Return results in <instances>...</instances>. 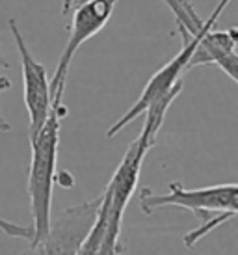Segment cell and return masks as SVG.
Listing matches in <instances>:
<instances>
[{"mask_svg": "<svg viewBox=\"0 0 238 255\" xmlns=\"http://www.w3.org/2000/svg\"><path fill=\"white\" fill-rule=\"evenodd\" d=\"M181 207L199 218V227L184 235L186 248H194L212 229L233 220L238 213V184H214L205 188H184L181 183H169L168 194H156L151 188L140 190V207L145 214H153L160 207Z\"/></svg>", "mask_w": 238, "mask_h": 255, "instance_id": "obj_1", "label": "cell"}, {"mask_svg": "<svg viewBox=\"0 0 238 255\" xmlns=\"http://www.w3.org/2000/svg\"><path fill=\"white\" fill-rule=\"evenodd\" d=\"M63 107L50 108V114L41 130L37 132L32 145V158L28 168V198L32 209V229L34 237L30 242L43 239L52 220V188L56 179L58 147H60V127Z\"/></svg>", "mask_w": 238, "mask_h": 255, "instance_id": "obj_2", "label": "cell"}, {"mask_svg": "<svg viewBox=\"0 0 238 255\" xmlns=\"http://www.w3.org/2000/svg\"><path fill=\"white\" fill-rule=\"evenodd\" d=\"M118 2L119 0H84V2H80V4L73 7L75 15H73V22H71L69 28V39H67V45H65L62 56H60L56 71L50 78L52 108L62 107L71 62H73V58L77 56L78 49L86 41H90L93 36H97L99 32L108 24Z\"/></svg>", "mask_w": 238, "mask_h": 255, "instance_id": "obj_3", "label": "cell"}, {"mask_svg": "<svg viewBox=\"0 0 238 255\" xmlns=\"http://www.w3.org/2000/svg\"><path fill=\"white\" fill-rule=\"evenodd\" d=\"M101 203L103 194L95 199L63 209L56 218L50 220L47 235L39 241L30 242L28 250L22 255H77L80 244L97 220Z\"/></svg>", "mask_w": 238, "mask_h": 255, "instance_id": "obj_4", "label": "cell"}, {"mask_svg": "<svg viewBox=\"0 0 238 255\" xmlns=\"http://www.w3.org/2000/svg\"><path fill=\"white\" fill-rule=\"evenodd\" d=\"M9 32L15 39L19 56H21L22 65V97H24V107L30 118V130L28 138L34 140L37 132L41 130L45 121L49 118L50 108H52V101H50V80L47 75L45 65L39 64L32 52H30L28 45L22 37L21 30L17 26L13 19L7 21Z\"/></svg>", "mask_w": 238, "mask_h": 255, "instance_id": "obj_5", "label": "cell"}, {"mask_svg": "<svg viewBox=\"0 0 238 255\" xmlns=\"http://www.w3.org/2000/svg\"><path fill=\"white\" fill-rule=\"evenodd\" d=\"M179 34H181V37H182V49L179 50V54H175L168 64L164 65V67H160L153 77L149 78V82L145 84L143 92L140 93L138 101H134L132 107L128 108V110L114 123L112 127L108 128V132H106L108 138L118 136L126 125H130L136 118H140L141 114L145 112L154 101H158L160 97H164L166 93L171 92L173 88L182 84V73L188 69L190 58L194 54V50H196L199 39L188 36V34L182 32V30H179Z\"/></svg>", "mask_w": 238, "mask_h": 255, "instance_id": "obj_6", "label": "cell"}, {"mask_svg": "<svg viewBox=\"0 0 238 255\" xmlns=\"http://www.w3.org/2000/svg\"><path fill=\"white\" fill-rule=\"evenodd\" d=\"M238 32L237 28L229 30H210L197 43L194 54L190 58L188 69L201 65H216L231 78L238 80V54H237Z\"/></svg>", "mask_w": 238, "mask_h": 255, "instance_id": "obj_7", "label": "cell"}, {"mask_svg": "<svg viewBox=\"0 0 238 255\" xmlns=\"http://www.w3.org/2000/svg\"><path fill=\"white\" fill-rule=\"evenodd\" d=\"M164 2L168 4L169 9L175 15L177 28L182 30V32H186L188 36L201 39L207 32H210V30L214 28V24H216L220 13L229 6L231 0H220L218 6L212 9L209 21H203V19L197 15V11L194 9L190 0H164Z\"/></svg>", "mask_w": 238, "mask_h": 255, "instance_id": "obj_8", "label": "cell"}, {"mask_svg": "<svg viewBox=\"0 0 238 255\" xmlns=\"http://www.w3.org/2000/svg\"><path fill=\"white\" fill-rule=\"evenodd\" d=\"M106 198V226L103 241L99 244L95 255H121L125 252V246L121 242V227H123V216H116L108 211V196L103 192Z\"/></svg>", "mask_w": 238, "mask_h": 255, "instance_id": "obj_9", "label": "cell"}, {"mask_svg": "<svg viewBox=\"0 0 238 255\" xmlns=\"http://www.w3.org/2000/svg\"><path fill=\"white\" fill-rule=\"evenodd\" d=\"M9 88H11V80L6 77H0V95H2L4 92H7ZM9 130H11V125L4 120L2 114H0V132H9Z\"/></svg>", "mask_w": 238, "mask_h": 255, "instance_id": "obj_10", "label": "cell"}, {"mask_svg": "<svg viewBox=\"0 0 238 255\" xmlns=\"http://www.w3.org/2000/svg\"><path fill=\"white\" fill-rule=\"evenodd\" d=\"M54 183H60L63 188H71V186L75 184V179L69 175V171H62V173H60V177L54 179Z\"/></svg>", "mask_w": 238, "mask_h": 255, "instance_id": "obj_11", "label": "cell"}, {"mask_svg": "<svg viewBox=\"0 0 238 255\" xmlns=\"http://www.w3.org/2000/svg\"><path fill=\"white\" fill-rule=\"evenodd\" d=\"M75 4H77V0H63V4H62V13H63V15H69V13H71V9L75 7Z\"/></svg>", "mask_w": 238, "mask_h": 255, "instance_id": "obj_12", "label": "cell"}, {"mask_svg": "<svg viewBox=\"0 0 238 255\" xmlns=\"http://www.w3.org/2000/svg\"><path fill=\"white\" fill-rule=\"evenodd\" d=\"M0 67H9V64H7V60L4 58V54H2V50H0Z\"/></svg>", "mask_w": 238, "mask_h": 255, "instance_id": "obj_13", "label": "cell"}]
</instances>
